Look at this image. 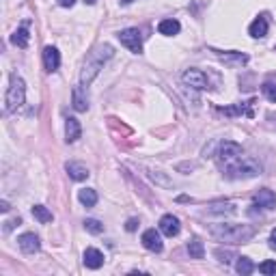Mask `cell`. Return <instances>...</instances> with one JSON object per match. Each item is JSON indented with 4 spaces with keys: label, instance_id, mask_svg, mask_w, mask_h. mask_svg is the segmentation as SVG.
<instances>
[{
    "label": "cell",
    "instance_id": "1",
    "mask_svg": "<svg viewBox=\"0 0 276 276\" xmlns=\"http://www.w3.org/2000/svg\"><path fill=\"white\" fill-rule=\"evenodd\" d=\"M209 233L225 244H246L255 237L257 231L252 225H212Z\"/></svg>",
    "mask_w": 276,
    "mask_h": 276
},
{
    "label": "cell",
    "instance_id": "2",
    "mask_svg": "<svg viewBox=\"0 0 276 276\" xmlns=\"http://www.w3.org/2000/svg\"><path fill=\"white\" fill-rule=\"evenodd\" d=\"M113 54H115V50H113V46H108V43H104V46H97L89 54V57H86V61H84V67H82V73H80V82L84 86H89L97 78V73L104 69L106 61L113 59Z\"/></svg>",
    "mask_w": 276,
    "mask_h": 276
},
{
    "label": "cell",
    "instance_id": "3",
    "mask_svg": "<svg viewBox=\"0 0 276 276\" xmlns=\"http://www.w3.org/2000/svg\"><path fill=\"white\" fill-rule=\"evenodd\" d=\"M223 169H225V175L229 179H250V177L261 175V164L257 160L244 156V153H242L240 158L223 164Z\"/></svg>",
    "mask_w": 276,
    "mask_h": 276
},
{
    "label": "cell",
    "instance_id": "4",
    "mask_svg": "<svg viewBox=\"0 0 276 276\" xmlns=\"http://www.w3.org/2000/svg\"><path fill=\"white\" fill-rule=\"evenodd\" d=\"M26 99V84L20 76H11L9 89H7V97H5V108L7 113H15L17 108H22Z\"/></svg>",
    "mask_w": 276,
    "mask_h": 276
},
{
    "label": "cell",
    "instance_id": "5",
    "mask_svg": "<svg viewBox=\"0 0 276 276\" xmlns=\"http://www.w3.org/2000/svg\"><path fill=\"white\" fill-rule=\"evenodd\" d=\"M117 37H119V41L123 43L130 52H134V54L142 52V37H140L138 28H125V30H121Z\"/></svg>",
    "mask_w": 276,
    "mask_h": 276
},
{
    "label": "cell",
    "instance_id": "6",
    "mask_svg": "<svg viewBox=\"0 0 276 276\" xmlns=\"http://www.w3.org/2000/svg\"><path fill=\"white\" fill-rule=\"evenodd\" d=\"M181 80H183L186 86H192V89H196V91L209 89V80H207V76L201 69H186L183 76H181Z\"/></svg>",
    "mask_w": 276,
    "mask_h": 276
},
{
    "label": "cell",
    "instance_id": "7",
    "mask_svg": "<svg viewBox=\"0 0 276 276\" xmlns=\"http://www.w3.org/2000/svg\"><path fill=\"white\" fill-rule=\"evenodd\" d=\"M242 153H244V151H242V145H237V142H233V140H225V142H220L218 160H220V164H227L231 160L240 158Z\"/></svg>",
    "mask_w": 276,
    "mask_h": 276
},
{
    "label": "cell",
    "instance_id": "8",
    "mask_svg": "<svg viewBox=\"0 0 276 276\" xmlns=\"http://www.w3.org/2000/svg\"><path fill=\"white\" fill-rule=\"evenodd\" d=\"M214 52L229 67H242V65L248 63V54H244V52H220V50H214Z\"/></svg>",
    "mask_w": 276,
    "mask_h": 276
},
{
    "label": "cell",
    "instance_id": "9",
    "mask_svg": "<svg viewBox=\"0 0 276 276\" xmlns=\"http://www.w3.org/2000/svg\"><path fill=\"white\" fill-rule=\"evenodd\" d=\"M71 104H73V110H78V113H86V110H89V93H86V86L84 84L73 86V91H71Z\"/></svg>",
    "mask_w": 276,
    "mask_h": 276
},
{
    "label": "cell",
    "instance_id": "10",
    "mask_svg": "<svg viewBox=\"0 0 276 276\" xmlns=\"http://www.w3.org/2000/svg\"><path fill=\"white\" fill-rule=\"evenodd\" d=\"M140 242H142V246H145L147 250H151V252H162V248H164L162 237H160V233L156 229H147L145 233H142Z\"/></svg>",
    "mask_w": 276,
    "mask_h": 276
},
{
    "label": "cell",
    "instance_id": "11",
    "mask_svg": "<svg viewBox=\"0 0 276 276\" xmlns=\"http://www.w3.org/2000/svg\"><path fill=\"white\" fill-rule=\"evenodd\" d=\"M17 244H20L22 252H26V255H35V252L41 248V242L35 233H22L17 237Z\"/></svg>",
    "mask_w": 276,
    "mask_h": 276
},
{
    "label": "cell",
    "instance_id": "12",
    "mask_svg": "<svg viewBox=\"0 0 276 276\" xmlns=\"http://www.w3.org/2000/svg\"><path fill=\"white\" fill-rule=\"evenodd\" d=\"M82 261L89 270H99L104 266V252L97 250V248H86L84 255H82Z\"/></svg>",
    "mask_w": 276,
    "mask_h": 276
},
{
    "label": "cell",
    "instance_id": "13",
    "mask_svg": "<svg viewBox=\"0 0 276 276\" xmlns=\"http://www.w3.org/2000/svg\"><path fill=\"white\" fill-rule=\"evenodd\" d=\"M59 65H61V54H59V50L52 48V46H48L46 50H43V67H46L48 73H52V71L59 69Z\"/></svg>",
    "mask_w": 276,
    "mask_h": 276
},
{
    "label": "cell",
    "instance_id": "14",
    "mask_svg": "<svg viewBox=\"0 0 276 276\" xmlns=\"http://www.w3.org/2000/svg\"><path fill=\"white\" fill-rule=\"evenodd\" d=\"M179 229H181V227H179V220L175 218L173 214H167V216L160 218V231H162V233L167 235V237H175V235L179 233Z\"/></svg>",
    "mask_w": 276,
    "mask_h": 276
},
{
    "label": "cell",
    "instance_id": "15",
    "mask_svg": "<svg viewBox=\"0 0 276 276\" xmlns=\"http://www.w3.org/2000/svg\"><path fill=\"white\" fill-rule=\"evenodd\" d=\"M252 201H255V205H259L263 209H274L276 207V194L270 190V188H261Z\"/></svg>",
    "mask_w": 276,
    "mask_h": 276
},
{
    "label": "cell",
    "instance_id": "16",
    "mask_svg": "<svg viewBox=\"0 0 276 276\" xmlns=\"http://www.w3.org/2000/svg\"><path fill=\"white\" fill-rule=\"evenodd\" d=\"M65 171H67V175L71 179H76V181H84L91 175L89 169H86L84 164H80V162H67V164H65Z\"/></svg>",
    "mask_w": 276,
    "mask_h": 276
},
{
    "label": "cell",
    "instance_id": "17",
    "mask_svg": "<svg viewBox=\"0 0 276 276\" xmlns=\"http://www.w3.org/2000/svg\"><path fill=\"white\" fill-rule=\"evenodd\" d=\"M80 134H82V127L78 123V119L69 117L67 121H65V140H67V142H76V140L80 138Z\"/></svg>",
    "mask_w": 276,
    "mask_h": 276
},
{
    "label": "cell",
    "instance_id": "18",
    "mask_svg": "<svg viewBox=\"0 0 276 276\" xmlns=\"http://www.w3.org/2000/svg\"><path fill=\"white\" fill-rule=\"evenodd\" d=\"M248 32H250V37H255V39L266 37V35H268V20L263 17V15H259V17H257V20L250 24Z\"/></svg>",
    "mask_w": 276,
    "mask_h": 276
},
{
    "label": "cell",
    "instance_id": "19",
    "mask_svg": "<svg viewBox=\"0 0 276 276\" xmlns=\"http://www.w3.org/2000/svg\"><path fill=\"white\" fill-rule=\"evenodd\" d=\"M158 30H160V35H167V37H173V35H177V32L181 30L179 26V22L177 20H162L160 24H158Z\"/></svg>",
    "mask_w": 276,
    "mask_h": 276
},
{
    "label": "cell",
    "instance_id": "20",
    "mask_svg": "<svg viewBox=\"0 0 276 276\" xmlns=\"http://www.w3.org/2000/svg\"><path fill=\"white\" fill-rule=\"evenodd\" d=\"M261 91L270 102H276V73H270L261 84Z\"/></svg>",
    "mask_w": 276,
    "mask_h": 276
},
{
    "label": "cell",
    "instance_id": "21",
    "mask_svg": "<svg viewBox=\"0 0 276 276\" xmlns=\"http://www.w3.org/2000/svg\"><path fill=\"white\" fill-rule=\"evenodd\" d=\"M28 41H30V35H28V28L26 26H20L13 35H11V43L17 46V48H26Z\"/></svg>",
    "mask_w": 276,
    "mask_h": 276
},
{
    "label": "cell",
    "instance_id": "22",
    "mask_svg": "<svg viewBox=\"0 0 276 276\" xmlns=\"http://www.w3.org/2000/svg\"><path fill=\"white\" fill-rule=\"evenodd\" d=\"M250 106H252V102H248V104H237V106H231V108H220V113H225V115H229V117H235V115L252 117Z\"/></svg>",
    "mask_w": 276,
    "mask_h": 276
},
{
    "label": "cell",
    "instance_id": "23",
    "mask_svg": "<svg viewBox=\"0 0 276 276\" xmlns=\"http://www.w3.org/2000/svg\"><path fill=\"white\" fill-rule=\"evenodd\" d=\"M78 198H80V203L84 207H95L97 203V192L93 190V188H82V190L78 192Z\"/></svg>",
    "mask_w": 276,
    "mask_h": 276
},
{
    "label": "cell",
    "instance_id": "24",
    "mask_svg": "<svg viewBox=\"0 0 276 276\" xmlns=\"http://www.w3.org/2000/svg\"><path fill=\"white\" fill-rule=\"evenodd\" d=\"M188 252H190V259H203L205 257V246L201 240H192L188 242Z\"/></svg>",
    "mask_w": 276,
    "mask_h": 276
},
{
    "label": "cell",
    "instance_id": "25",
    "mask_svg": "<svg viewBox=\"0 0 276 276\" xmlns=\"http://www.w3.org/2000/svg\"><path fill=\"white\" fill-rule=\"evenodd\" d=\"M32 216H35L41 225L52 223V218H54L50 209H48V207H43V205H35V207H32Z\"/></svg>",
    "mask_w": 276,
    "mask_h": 276
},
{
    "label": "cell",
    "instance_id": "26",
    "mask_svg": "<svg viewBox=\"0 0 276 276\" xmlns=\"http://www.w3.org/2000/svg\"><path fill=\"white\" fill-rule=\"evenodd\" d=\"M235 270H237V274H242V276H248V274H252V270H255V263H252L248 257H237Z\"/></svg>",
    "mask_w": 276,
    "mask_h": 276
},
{
    "label": "cell",
    "instance_id": "27",
    "mask_svg": "<svg viewBox=\"0 0 276 276\" xmlns=\"http://www.w3.org/2000/svg\"><path fill=\"white\" fill-rule=\"evenodd\" d=\"M209 214H235V205L233 203H216L207 209Z\"/></svg>",
    "mask_w": 276,
    "mask_h": 276
},
{
    "label": "cell",
    "instance_id": "28",
    "mask_svg": "<svg viewBox=\"0 0 276 276\" xmlns=\"http://www.w3.org/2000/svg\"><path fill=\"white\" fill-rule=\"evenodd\" d=\"M84 229L89 231V233H93V235H99L104 231V225L99 223V220H95V218H89V220H84Z\"/></svg>",
    "mask_w": 276,
    "mask_h": 276
},
{
    "label": "cell",
    "instance_id": "29",
    "mask_svg": "<svg viewBox=\"0 0 276 276\" xmlns=\"http://www.w3.org/2000/svg\"><path fill=\"white\" fill-rule=\"evenodd\" d=\"M214 255H216V259H218L220 263H231L233 259H237V257H235V252L223 250V248H216V250H214Z\"/></svg>",
    "mask_w": 276,
    "mask_h": 276
},
{
    "label": "cell",
    "instance_id": "30",
    "mask_svg": "<svg viewBox=\"0 0 276 276\" xmlns=\"http://www.w3.org/2000/svg\"><path fill=\"white\" fill-rule=\"evenodd\" d=\"M259 272L266 274V276L276 274V261H263V263H259Z\"/></svg>",
    "mask_w": 276,
    "mask_h": 276
},
{
    "label": "cell",
    "instance_id": "31",
    "mask_svg": "<svg viewBox=\"0 0 276 276\" xmlns=\"http://www.w3.org/2000/svg\"><path fill=\"white\" fill-rule=\"evenodd\" d=\"M136 227H138V220H136V218H130L127 225H125V229H127V231H136Z\"/></svg>",
    "mask_w": 276,
    "mask_h": 276
},
{
    "label": "cell",
    "instance_id": "32",
    "mask_svg": "<svg viewBox=\"0 0 276 276\" xmlns=\"http://www.w3.org/2000/svg\"><path fill=\"white\" fill-rule=\"evenodd\" d=\"M15 225H20V218H17V220H9V223H5V231H11Z\"/></svg>",
    "mask_w": 276,
    "mask_h": 276
},
{
    "label": "cell",
    "instance_id": "33",
    "mask_svg": "<svg viewBox=\"0 0 276 276\" xmlns=\"http://www.w3.org/2000/svg\"><path fill=\"white\" fill-rule=\"evenodd\" d=\"M9 209H11V207H9V203H7V201H0V212H5V214H7Z\"/></svg>",
    "mask_w": 276,
    "mask_h": 276
},
{
    "label": "cell",
    "instance_id": "34",
    "mask_svg": "<svg viewBox=\"0 0 276 276\" xmlns=\"http://www.w3.org/2000/svg\"><path fill=\"white\" fill-rule=\"evenodd\" d=\"M59 3H61V7H71L76 0H59Z\"/></svg>",
    "mask_w": 276,
    "mask_h": 276
},
{
    "label": "cell",
    "instance_id": "35",
    "mask_svg": "<svg viewBox=\"0 0 276 276\" xmlns=\"http://www.w3.org/2000/svg\"><path fill=\"white\" fill-rule=\"evenodd\" d=\"M270 242H272V246L276 248V229L272 231V235H270Z\"/></svg>",
    "mask_w": 276,
    "mask_h": 276
},
{
    "label": "cell",
    "instance_id": "36",
    "mask_svg": "<svg viewBox=\"0 0 276 276\" xmlns=\"http://www.w3.org/2000/svg\"><path fill=\"white\" fill-rule=\"evenodd\" d=\"M121 3H123V5H130V3H134V0H121Z\"/></svg>",
    "mask_w": 276,
    "mask_h": 276
},
{
    "label": "cell",
    "instance_id": "37",
    "mask_svg": "<svg viewBox=\"0 0 276 276\" xmlns=\"http://www.w3.org/2000/svg\"><path fill=\"white\" fill-rule=\"evenodd\" d=\"M84 3H86V5H95V0H84Z\"/></svg>",
    "mask_w": 276,
    "mask_h": 276
}]
</instances>
